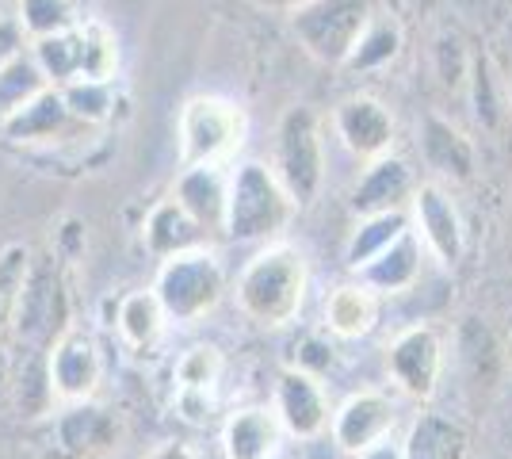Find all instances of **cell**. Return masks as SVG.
Masks as SVG:
<instances>
[{
  "instance_id": "cell-32",
  "label": "cell",
  "mask_w": 512,
  "mask_h": 459,
  "mask_svg": "<svg viewBox=\"0 0 512 459\" xmlns=\"http://www.w3.org/2000/svg\"><path fill=\"white\" fill-rule=\"evenodd\" d=\"M20 20L27 39H46V35H62L69 27H77V4L73 0H20Z\"/></svg>"
},
{
  "instance_id": "cell-2",
  "label": "cell",
  "mask_w": 512,
  "mask_h": 459,
  "mask_svg": "<svg viewBox=\"0 0 512 459\" xmlns=\"http://www.w3.org/2000/svg\"><path fill=\"white\" fill-rule=\"evenodd\" d=\"M291 16V35L329 69H344L356 54L363 31L375 20V0H302Z\"/></svg>"
},
{
  "instance_id": "cell-11",
  "label": "cell",
  "mask_w": 512,
  "mask_h": 459,
  "mask_svg": "<svg viewBox=\"0 0 512 459\" xmlns=\"http://www.w3.org/2000/svg\"><path fill=\"white\" fill-rule=\"evenodd\" d=\"M413 219H417V234L425 241V249L444 264L455 268L467 253V234H463V219L459 207L451 203V196L440 184H421L413 192Z\"/></svg>"
},
{
  "instance_id": "cell-39",
  "label": "cell",
  "mask_w": 512,
  "mask_h": 459,
  "mask_svg": "<svg viewBox=\"0 0 512 459\" xmlns=\"http://www.w3.org/2000/svg\"><path fill=\"white\" fill-rule=\"evenodd\" d=\"M356 459H406V452H402V440H394V433L383 440H375L371 448H363Z\"/></svg>"
},
{
  "instance_id": "cell-27",
  "label": "cell",
  "mask_w": 512,
  "mask_h": 459,
  "mask_svg": "<svg viewBox=\"0 0 512 459\" xmlns=\"http://www.w3.org/2000/svg\"><path fill=\"white\" fill-rule=\"evenodd\" d=\"M12 398H16V410L31 421H43L54 414V383H50V364H46V352L39 349H23L20 364L12 372Z\"/></svg>"
},
{
  "instance_id": "cell-36",
  "label": "cell",
  "mask_w": 512,
  "mask_h": 459,
  "mask_svg": "<svg viewBox=\"0 0 512 459\" xmlns=\"http://www.w3.org/2000/svg\"><path fill=\"white\" fill-rule=\"evenodd\" d=\"M470 96H474V115L482 127H497L501 123V96H497V77H493V66L478 54L470 62Z\"/></svg>"
},
{
  "instance_id": "cell-37",
  "label": "cell",
  "mask_w": 512,
  "mask_h": 459,
  "mask_svg": "<svg viewBox=\"0 0 512 459\" xmlns=\"http://www.w3.org/2000/svg\"><path fill=\"white\" fill-rule=\"evenodd\" d=\"M295 368L310 375H321L325 368H333V345L321 341V337H302L299 349H295Z\"/></svg>"
},
{
  "instance_id": "cell-14",
  "label": "cell",
  "mask_w": 512,
  "mask_h": 459,
  "mask_svg": "<svg viewBox=\"0 0 512 459\" xmlns=\"http://www.w3.org/2000/svg\"><path fill=\"white\" fill-rule=\"evenodd\" d=\"M276 414L283 429L299 440H314L329 429V402L321 391L318 375L302 372V368H287L276 383Z\"/></svg>"
},
{
  "instance_id": "cell-31",
  "label": "cell",
  "mask_w": 512,
  "mask_h": 459,
  "mask_svg": "<svg viewBox=\"0 0 512 459\" xmlns=\"http://www.w3.org/2000/svg\"><path fill=\"white\" fill-rule=\"evenodd\" d=\"M31 272V249L12 241L0 249V337L16 322V306H20L23 284Z\"/></svg>"
},
{
  "instance_id": "cell-1",
  "label": "cell",
  "mask_w": 512,
  "mask_h": 459,
  "mask_svg": "<svg viewBox=\"0 0 512 459\" xmlns=\"http://www.w3.org/2000/svg\"><path fill=\"white\" fill-rule=\"evenodd\" d=\"M306 257L287 241H272L256 253L237 276V306L241 314L264 329L291 326L306 303Z\"/></svg>"
},
{
  "instance_id": "cell-23",
  "label": "cell",
  "mask_w": 512,
  "mask_h": 459,
  "mask_svg": "<svg viewBox=\"0 0 512 459\" xmlns=\"http://www.w3.org/2000/svg\"><path fill=\"white\" fill-rule=\"evenodd\" d=\"M421 153L436 173L451 176V180H463L467 184L474 176V146L459 127H451L448 119L440 115H425L421 119Z\"/></svg>"
},
{
  "instance_id": "cell-24",
  "label": "cell",
  "mask_w": 512,
  "mask_h": 459,
  "mask_svg": "<svg viewBox=\"0 0 512 459\" xmlns=\"http://www.w3.org/2000/svg\"><path fill=\"white\" fill-rule=\"evenodd\" d=\"M455 349H459V364H463V372H467V379L478 387V391H482V387H486V391L497 387L505 356H501V341L493 337V329L486 326V322L467 318V322L459 326Z\"/></svg>"
},
{
  "instance_id": "cell-42",
  "label": "cell",
  "mask_w": 512,
  "mask_h": 459,
  "mask_svg": "<svg viewBox=\"0 0 512 459\" xmlns=\"http://www.w3.org/2000/svg\"><path fill=\"white\" fill-rule=\"evenodd\" d=\"M0 391H12V360L0 349Z\"/></svg>"
},
{
  "instance_id": "cell-3",
  "label": "cell",
  "mask_w": 512,
  "mask_h": 459,
  "mask_svg": "<svg viewBox=\"0 0 512 459\" xmlns=\"http://www.w3.org/2000/svg\"><path fill=\"white\" fill-rule=\"evenodd\" d=\"M295 215V199L279 184L276 169L245 161L230 173V199H226V238L268 241Z\"/></svg>"
},
{
  "instance_id": "cell-15",
  "label": "cell",
  "mask_w": 512,
  "mask_h": 459,
  "mask_svg": "<svg viewBox=\"0 0 512 459\" xmlns=\"http://www.w3.org/2000/svg\"><path fill=\"white\" fill-rule=\"evenodd\" d=\"M73 131H85V123L69 111L58 85H46L43 92H35L23 108H16L0 123V134L8 142H58Z\"/></svg>"
},
{
  "instance_id": "cell-29",
  "label": "cell",
  "mask_w": 512,
  "mask_h": 459,
  "mask_svg": "<svg viewBox=\"0 0 512 459\" xmlns=\"http://www.w3.org/2000/svg\"><path fill=\"white\" fill-rule=\"evenodd\" d=\"M409 230V215L406 211H386V215H367V219L356 226V234L344 245V264L356 272L367 261H375L383 249H390L394 241Z\"/></svg>"
},
{
  "instance_id": "cell-26",
  "label": "cell",
  "mask_w": 512,
  "mask_h": 459,
  "mask_svg": "<svg viewBox=\"0 0 512 459\" xmlns=\"http://www.w3.org/2000/svg\"><path fill=\"white\" fill-rule=\"evenodd\" d=\"M195 245H203V226L176 199L157 203L146 219V249L153 257H172V253H184Z\"/></svg>"
},
{
  "instance_id": "cell-19",
  "label": "cell",
  "mask_w": 512,
  "mask_h": 459,
  "mask_svg": "<svg viewBox=\"0 0 512 459\" xmlns=\"http://www.w3.org/2000/svg\"><path fill=\"white\" fill-rule=\"evenodd\" d=\"M283 421L268 406H245L222 425V456L226 459H272L283 444Z\"/></svg>"
},
{
  "instance_id": "cell-10",
  "label": "cell",
  "mask_w": 512,
  "mask_h": 459,
  "mask_svg": "<svg viewBox=\"0 0 512 459\" xmlns=\"http://www.w3.org/2000/svg\"><path fill=\"white\" fill-rule=\"evenodd\" d=\"M46 364H50V383H54L58 402L92 398L96 387H100V379H104V356L96 349V341L77 326H69L62 337L50 345Z\"/></svg>"
},
{
  "instance_id": "cell-22",
  "label": "cell",
  "mask_w": 512,
  "mask_h": 459,
  "mask_svg": "<svg viewBox=\"0 0 512 459\" xmlns=\"http://www.w3.org/2000/svg\"><path fill=\"white\" fill-rule=\"evenodd\" d=\"M402 452L406 459H467L470 437L455 417L425 410L413 417L406 440H402Z\"/></svg>"
},
{
  "instance_id": "cell-13",
  "label": "cell",
  "mask_w": 512,
  "mask_h": 459,
  "mask_svg": "<svg viewBox=\"0 0 512 459\" xmlns=\"http://www.w3.org/2000/svg\"><path fill=\"white\" fill-rule=\"evenodd\" d=\"M222 352L218 345H192L176 360L172 383H176V414L192 425H207L214 417V394L222 379Z\"/></svg>"
},
{
  "instance_id": "cell-6",
  "label": "cell",
  "mask_w": 512,
  "mask_h": 459,
  "mask_svg": "<svg viewBox=\"0 0 512 459\" xmlns=\"http://www.w3.org/2000/svg\"><path fill=\"white\" fill-rule=\"evenodd\" d=\"M119 440H123L119 414L92 398H81V402H62V410L43 417L35 448L43 459H104L119 448Z\"/></svg>"
},
{
  "instance_id": "cell-44",
  "label": "cell",
  "mask_w": 512,
  "mask_h": 459,
  "mask_svg": "<svg viewBox=\"0 0 512 459\" xmlns=\"http://www.w3.org/2000/svg\"><path fill=\"white\" fill-rule=\"evenodd\" d=\"M509 104H512V92H509ZM509 111H512V108H509Z\"/></svg>"
},
{
  "instance_id": "cell-33",
  "label": "cell",
  "mask_w": 512,
  "mask_h": 459,
  "mask_svg": "<svg viewBox=\"0 0 512 459\" xmlns=\"http://www.w3.org/2000/svg\"><path fill=\"white\" fill-rule=\"evenodd\" d=\"M46 85H50V81H46V73L39 69L35 58H23V54L12 58L8 66L0 69V123L16 108H23L35 92H43Z\"/></svg>"
},
{
  "instance_id": "cell-20",
  "label": "cell",
  "mask_w": 512,
  "mask_h": 459,
  "mask_svg": "<svg viewBox=\"0 0 512 459\" xmlns=\"http://www.w3.org/2000/svg\"><path fill=\"white\" fill-rule=\"evenodd\" d=\"M379 310H383V295L371 291L363 280H352L325 295V326L341 341H360L379 326Z\"/></svg>"
},
{
  "instance_id": "cell-25",
  "label": "cell",
  "mask_w": 512,
  "mask_h": 459,
  "mask_svg": "<svg viewBox=\"0 0 512 459\" xmlns=\"http://www.w3.org/2000/svg\"><path fill=\"white\" fill-rule=\"evenodd\" d=\"M165 322H169V314H165V306H161V299H157L153 287L130 291V295L119 299L115 329H119V337H123L134 352L153 349L157 337H161V329H165Z\"/></svg>"
},
{
  "instance_id": "cell-9",
  "label": "cell",
  "mask_w": 512,
  "mask_h": 459,
  "mask_svg": "<svg viewBox=\"0 0 512 459\" xmlns=\"http://www.w3.org/2000/svg\"><path fill=\"white\" fill-rule=\"evenodd\" d=\"M386 375L394 379V387L417 402H428L436 387H440V375H444V341L432 326H409L402 329L390 349H386Z\"/></svg>"
},
{
  "instance_id": "cell-18",
  "label": "cell",
  "mask_w": 512,
  "mask_h": 459,
  "mask_svg": "<svg viewBox=\"0 0 512 459\" xmlns=\"http://www.w3.org/2000/svg\"><path fill=\"white\" fill-rule=\"evenodd\" d=\"M226 165H192L176 180L172 199L192 215L203 234L226 230V199H230V176L222 173Z\"/></svg>"
},
{
  "instance_id": "cell-21",
  "label": "cell",
  "mask_w": 512,
  "mask_h": 459,
  "mask_svg": "<svg viewBox=\"0 0 512 459\" xmlns=\"http://www.w3.org/2000/svg\"><path fill=\"white\" fill-rule=\"evenodd\" d=\"M421 238L417 230H406L402 238L394 241L390 249H383L375 261H367L363 268H356V280L379 291V295H398V291H409L421 276Z\"/></svg>"
},
{
  "instance_id": "cell-5",
  "label": "cell",
  "mask_w": 512,
  "mask_h": 459,
  "mask_svg": "<svg viewBox=\"0 0 512 459\" xmlns=\"http://www.w3.org/2000/svg\"><path fill=\"white\" fill-rule=\"evenodd\" d=\"M153 291H157V299H161L172 322L192 326V322H203L214 306L222 303L226 272H222V264H218L211 249L195 245V249H184V253L161 257Z\"/></svg>"
},
{
  "instance_id": "cell-34",
  "label": "cell",
  "mask_w": 512,
  "mask_h": 459,
  "mask_svg": "<svg viewBox=\"0 0 512 459\" xmlns=\"http://www.w3.org/2000/svg\"><path fill=\"white\" fill-rule=\"evenodd\" d=\"M65 96L69 111L85 123V127H100L111 119V108H115V92H111V81H69V85H58Z\"/></svg>"
},
{
  "instance_id": "cell-45",
  "label": "cell",
  "mask_w": 512,
  "mask_h": 459,
  "mask_svg": "<svg viewBox=\"0 0 512 459\" xmlns=\"http://www.w3.org/2000/svg\"><path fill=\"white\" fill-rule=\"evenodd\" d=\"M272 459H279V456H272Z\"/></svg>"
},
{
  "instance_id": "cell-41",
  "label": "cell",
  "mask_w": 512,
  "mask_h": 459,
  "mask_svg": "<svg viewBox=\"0 0 512 459\" xmlns=\"http://www.w3.org/2000/svg\"><path fill=\"white\" fill-rule=\"evenodd\" d=\"M253 8H260V12H295L302 0H249Z\"/></svg>"
},
{
  "instance_id": "cell-8",
  "label": "cell",
  "mask_w": 512,
  "mask_h": 459,
  "mask_svg": "<svg viewBox=\"0 0 512 459\" xmlns=\"http://www.w3.org/2000/svg\"><path fill=\"white\" fill-rule=\"evenodd\" d=\"M16 337L23 349L50 352V345L69 329V295H65L62 268L54 257H31V272L23 284L20 306H16Z\"/></svg>"
},
{
  "instance_id": "cell-4",
  "label": "cell",
  "mask_w": 512,
  "mask_h": 459,
  "mask_svg": "<svg viewBox=\"0 0 512 459\" xmlns=\"http://www.w3.org/2000/svg\"><path fill=\"white\" fill-rule=\"evenodd\" d=\"M245 108L226 96H192L176 115L180 165H226L245 146Z\"/></svg>"
},
{
  "instance_id": "cell-12",
  "label": "cell",
  "mask_w": 512,
  "mask_h": 459,
  "mask_svg": "<svg viewBox=\"0 0 512 459\" xmlns=\"http://www.w3.org/2000/svg\"><path fill=\"white\" fill-rule=\"evenodd\" d=\"M394 425H398V410H394L390 394L383 391H360L344 398L341 410L329 421L333 444L348 456H360L363 448H371L375 440L390 437Z\"/></svg>"
},
{
  "instance_id": "cell-40",
  "label": "cell",
  "mask_w": 512,
  "mask_h": 459,
  "mask_svg": "<svg viewBox=\"0 0 512 459\" xmlns=\"http://www.w3.org/2000/svg\"><path fill=\"white\" fill-rule=\"evenodd\" d=\"M146 459H199V452L188 448L184 440H165V444H161V448H153Z\"/></svg>"
},
{
  "instance_id": "cell-35",
  "label": "cell",
  "mask_w": 512,
  "mask_h": 459,
  "mask_svg": "<svg viewBox=\"0 0 512 459\" xmlns=\"http://www.w3.org/2000/svg\"><path fill=\"white\" fill-rule=\"evenodd\" d=\"M81 31H85V77L81 81H111L115 69H119L115 35L100 20H85Z\"/></svg>"
},
{
  "instance_id": "cell-43",
  "label": "cell",
  "mask_w": 512,
  "mask_h": 459,
  "mask_svg": "<svg viewBox=\"0 0 512 459\" xmlns=\"http://www.w3.org/2000/svg\"><path fill=\"white\" fill-rule=\"evenodd\" d=\"M0 20H4V8H0Z\"/></svg>"
},
{
  "instance_id": "cell-7",
  "label": "cell",
  "mask_w": 512,
  "mask_h": 459,
  "mask_svg": "<svg viewBox=\"0 0 512 459\" xmlns=\"http://www.w3.org/2000/svg\"><path fill=\"white\" fill-rule=\"evenodd\" d=\"M276 169L279 184L287 188V196L295 199V207H310L318 199L325 184V146H321V123L318 115L299 104L287 108L276 127Z\"/></svg>"
},
{
  "instance_id": "cell-16",
  "label": "cell",
  "mask_w": 512,
  "mask_h": 459,
  "mask_svg": "<svg viewBox=\"0 0 512 459\" xmlns=\"http://www.w3.org/2000/svg\"><path fill=\"white\" fill-rule=\"evenodd\" d=\"M333 131L363 161H375L394 146V119L375 96H348L333 111Z\"/></svg>"
},
{
  "instance_id": "cell-30",
  "label": "cell",
  "mask_w": 512,
  "mask_h": 459,
  "mask_svg": "<svg viewBox=\"0 0 512 459\" xmlns=\"http://www.w3.org/2000/svg\"><path fill=\"white\" fill-rule=\"evenodd\" d=\"M398 50H402V23L394 20V16H379V12H375V20L363 31L360 46H356V54L348 58L344 69H348V73L379 69V66H386V62H394Z\"/></svg>"
},
{
  "instance_id": "cell-17",
  "label": "cell",
  "mask_w": 512,
  "mask_h": 459,
  "mask_svg": "<svg viewBox=\"0 0 512 459\" xmlns=\"http://www.w3.org/2000/svg\"><path fill=\"white\" fill-rule=\"evenodd\" d=\"M417 180L402 157H375L367 165V173L360 176L356 192H352V211L367 219V215H386V211H402L406 203H413Z\"/></svg>"
},
{
  "instance_id": "cell-38",
  "label": "cell",
  "mask_w": 512,
  "mask_h": 459,
  "mask_svg": "<svg viewBox=\"0 0 512 459\" xmlns=\"http://www.w3.org/2000/svg\"><path fill=\"white\" fill-rule=\"evenodd\" d=\"M20 46H23V27L16 16H4L0 20V69L8 66L12 58H20Z\"/></svg>"
},
{
  "instance_id": "cell-28",
  "label": "cell",
  "mask_w": 512,
  "mask_h": 459,
  "mask_svg": "<svg viewBox=\"0 0 512 459\" xmlns=\"http://www.w3.org/2000/svg\"><path fill=\"white\" fill-rule=\"evenodd\" d=\"M35 62H39L50 85L81 81L85 77V31H81V23L62 31V35L35 39Z\"/></svg>"
}]
</instances>
